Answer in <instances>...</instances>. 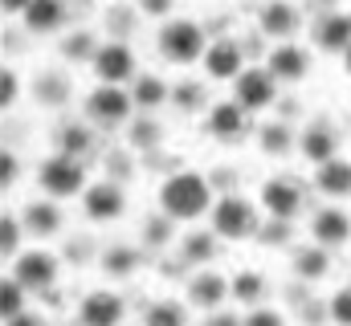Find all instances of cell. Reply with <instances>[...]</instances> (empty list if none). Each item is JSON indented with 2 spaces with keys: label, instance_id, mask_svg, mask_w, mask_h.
Returning a JSON list of instances; mask_svg holds the SVG:
<instances>
[{
  "label": "cell",
  "instance_id": "6da1fadb",
  "mask_svg": "<svg viewBox=\"0 0 351 326\" xmlns=\"http://www.w3.org/2000/svg\"><path fill=\"white\" fill-rule=\"evenodd\" d=\"M213 208V188L200 171H172L164 184H160V212H168L176 225L180 221H196Z\"/></svg>",
  "mask_w": 351,
  "mask_h": 326
},
{
  "label": "cell",
  "instance_id": "7a4b0ae2",
  "mask_svg": "<svg viewBox=\"0 0 351 326\" xmlns=\"http://www.w3.org/2000/svg\"><path fill=\"white\" fill-rule=\"evenodd\" d=\"M262 229V216H258V204L229 192L213 204V233L221 241H254Z\"/></svg>",
  "mask_w": 351,
  "mask_h": 326
},
{
  "label": "cell",
  "instance_id": "3957f363",
  "mask_svg": "<svg viewBox=\"0 0 351 326\" xmlns=\"http://www.w3.org/2000/svg\"><path fill=\"white\" fill-rule=\"evenodd\" d=\"M156 45H160V53L172 62V66H192V62H200L204 58V49H208V37H204V29L196 25V21H188V16H168L164 25H160V33H156Z\"/></svg>",
  "mask_w": 351,
  "mask_h": 326
},
{
  "label": "cell",
  "instance_id": "277c9868",
  "mask_svg": "<svg viewBox=\"0 0 351 326\" xmlns=\"http://www.w3.org/2000/svg\"><path fill=\"white\" fill-rule=\"evenodd\" d=\"M37 184H41V192L45 196H53V200H70V196H78V192H86V163L74 160V155H66V151H53L49 160H41L37 167Z\"/></svg>",
  "mask_w": 351,
  "mask_h": 326
},
{
  "label": "cell",
  "instance_id": "5b68a950",
  "mask_svg": "<svg viewBox=\"0 0 351 326\" xmlns=\"http://www.w3.org/2000/svg\"><path fill=\"white\" fill-rule=\"evenodd\" d=\"M135 110V98L127 86H110V82H98L86 94V114L102 127H123Z\"/></svg>",
  "mask_w": 351,
  "mask_h": 326
},
{
  "label": "cell",
  "instance_id": "8992f818",
  "mask_svg": "<svg viewBox=\"0 0 351 326\" xmlns=\"http://www.w3.org/2000/svg\"><path fill=\"white\" fill-rule=\"evenodd\" d=\"M204 135L217 143H241L250 135V110L241 102H213L204 110Z\"/></svg>",
  "mask_w": 351,
  "mask_h": 326
},
{
  "label": "cell",
  "instance_id": "52a82bcc",
  "mask_svg": "<svg viewBox=\"0 0 351 326\" xmlns=\"http://www.w3.org/2000/svg\"><path fill=\"white\" fill-rule=\"evenodd\" d=\"M90 70H94L98 82H110V86H127V82L139 78L135 74V53L123 41H102L98 53H94V62H90Z\"/></svg>",
  "mask_w": 351,
  "mask_h": 326
},
{
  "label": "cell",
  "instance_id": "ba28073f",
  "mask_svg": "<svg viewBox=\"0 0 351 326\" xmlns=\"http://www.w3.org/2000/svg\"><path fill=\"white\" fill-rule=\"evenodd\" d=\"M274 98H278V78H274L269 70H241V74L233 78V102H241L250 114L269 110Z\"/></svg>",
  "mask_w": 351,
  "mask_h": 326
},
{
  "label": "cell",
  "instance_id": "9c48e42d",
  "mask_svg": "<svg viewBox=\"0 0 351 326\" xmlns=\"http://www.w3.org/2000/svg\"><path fill=\"white\" fill-rule=\"evenodd\" d=\"M12 277L25 286V290H49L58 281V257L45 253V249H25L16 253L12 261Z\"/></svg>",
  "mask_w": 351,
  "mask_h": 326
},
{
  "label": "cell",
  "instance_id": "30bf717a",
  "mask_svg": "<svg viewBox=\"0 0 351 326\" xmlns=\"http://www.w3.org/2000/svg\"><path fill=\"white\" fill-rule=\"evenodd\" d=\"M82 212H86L94 225H106V221H119L127 212V196L114 179H98L82 192Z\"/></svg>",
  "mask_w": 351,
  "mask_h": 326
},
{
  "label": "cell",
  "instance_id": "8fae6325",
  "mask_svg": "<svg viewBox=\"0 0 351 326\" xmlns=\"http://www.w3.org/2000/svg\"><path fill=\"white\" fill-rule=\"evenodd\" d=\"M258 204H262L269 216H286V221H294L298 212H302V188L294 184V179H286V175H269L262 184V192H258Z\"/></svg>",
  "mask_w": 351,
  "mask_h": 326
},
{
  "label": "cell",
  "instance_id": "7c38bea8",
  "mask_svg": "<svg viewBox=\"0 0 351 326\" xmlns=\"http://www.w3.org/2000/svg\"><path fill=\"white\" fill-rule=\"evenodd\" d=\"M204 74L213 82H233L241 70H245V49L237 45V41H229V37H217L208 49H204Z\"/></svg>",
  "mask_w": 351,
  "mask_h": 326
},
{
  "label": "cell",
  "instance_id": "4fadbf2b",
  "mask_svg": "<svg viewBox=\"0 0 351 326\" xmlns=\"http://www.w3.org/2000/svg\"><path fill=\"white\" fill-rule=\"evenodd\" d=\"M265 70L278 82H302L311 74V53L294 41H274V49L265 53Z\"/></svg>",
  "mask_w": 351,
  "mask_h": 326
},
{
  "label": "cell",
  "instance_id": "5bb4252c",
  "mask_svg": "<svg viewBox=\"0 0 351 326\" xmlns=\"http://www.w3.org/2000/svg\"><path fill=\"white\" fill-rule=\"evenodd\" d=\"M302 25V12L294 8V0H265L258 12V29L269 41H290Z\"/></svg>",
  "mask_w": 351,
  "mask_h": 326
},
{
  "label": "cell",
  "instance_id": "9a60e30c",
  "mask_svg": "<svg viewBox=\"0 0 351 326\" xmlns=\"http://www.w3.org/2000/svg\"><path fill=\"white\" fill-rule=\"evenodd\" d=\"M123 298L110 290H90L78 302V326H119L123 323Z\"/></svg>",
  "mask_w": 351,
  "mask_h": 326
},
{
  "label": "cell",
  "instance_id": "2e32d148",
  "mask_svg": "<svg viewBox=\"0 0 351 326\" xmlns=\"http://www.w3.org/2000/svg\"><path fill=\"white\" fill-rule=\"evenodd\" d=\"M184 294H188V306H196V310H217V306L229 298V277L217 273V269H200V273L188 277Z\"/></svg>",
  "mask_w": 351,
  "mask_h": 326
},
{
  "label": "cell",
  "instance_id": "e0dca14e",
  "mask_svg": "<svg viewBox=\"0 0 351 326\" xmlns=\"http://www.w3.org/2000/svg\"><path fill=\"white\" fill-rule=\"evenodd\" d=\"M311 41L323 53H339L343 58L351 49V12H327V16H319L315 29H311Z\"/></svg>",
  "mask_w": 351,
  "mask_h": 326
},
{
  "label": "cell",
  "instance_id": "ac0fdd59",
  "mask_svg": "<svg viewBox=\"0 0 351 326\" xmlns=\"http://www.w3.org/2000/svg\"><path fill=\"white\" fill-rule=\"evenodd\" d=\"M311 241L327 244V249H339V244L351 241V216L339 208V204H331V208H319L315 216H311Z\"/></svg>",
  "mask_w": 351,
  "mask_h": 326
},
{
  "label": "cell",
  "instance_id": "d6986e66",
  "mask_svg": "<svg viewBox=\"0 0 351 326\" xmlns=\"http://www.w3.org/2000/svg\"><path fill=\"white\" fill-rule=\"evenodd\" d=\"M298 151H302V160L306 163H327L339 155V139H335V131L327 127V123H311L302 135H298Z\"/></svg>",
  "mask_w": 351,
  "mask_h": 326
},
{
  "label": "cell",
  "instance_id": "ffe728a7",
  "mask_svg": "<svg viewBox=\"0 0 351 326\" xmlns=\"http://www.w3.org/2000/svg\"><path fill=\"white\" fill-rule=\"evenodd\" d=\"M290 269H294V277H302V281H323L327 273H331V249L327 244H298L294 249V257H290Z\"/></svg>",
  "mask_w": 351,
  "mask_h": 326
},
{
  "label": "cell",
  "instance_id": "44dd1931",
  "mask_svg": "<svg viewBox=\"0 0 351 326\" xmlns=\"http://www.w3.org/2000/svg\"><path fill=\"white\" fill-rule=\"evenodd\" d=\"M315 188L323 196H331V200H348L351 196V160L335 155V160L319 163L315 167Z\"/></svg>",
  "mask_w": 351,
  "mask_h": 326
},
{
  "label": "cell",
  "instance_id": "7402d4cb",
  "mask_svg": "<svg viewBox=\"0 0 351 326\" xmlns=\"http://www.w3.org/2000/svg\"><path fill=\"white\" fill-rule=\"evenodd\" d=\"M21 225H25V233H33V237H58L62 233V208H58V200L49 196V200H33L25 212H21Z\"/></svg>",
  "mask_w": 351,
  "mask_h": 326
},
{
  "label": "cell",
  "instance_id": "603a6c76",
  "mask_svg": "<svg viewBox=\"0 0 351 326\" xmlns=\"http://www.w3.org/2000/svg\"><path fill=\"white\" fill-rule=\"evenodd\" d=\"M29 33H58L66 25V0H29V8L21 12Z\"/></svg>",
  "mask_w": 351,
  "mask_h": 326
},
{
  "label": "cell",
  "instance_id": "cb8c5ba5",
  "mask_svg": "<svg viewBox=\"0 0 351 326\" xmlns=\"http://www.w3.org/2000/svg\"><path fill=\"white\" fill-rule=\"evenodd\" d=\"M131 98H135V106L147 114V110L164 106V102L172 98V90H168V82L160 78V74H139V78L131 82Z\"/></svg>",
  "mask_w": 351,
  "mask_h": 326
},
{
  "label": "cell",
  "instance_id": "d4e9b609",
  "mask_svg": "<svg viewBox=\"0 0 351 326\" xmlns=\"http://www.w3.org/2000/svg\"><path fill=\"white\" fill-rule=\"evenodd\" d=\"M139 265H143V253L131 244H106L102 249V273L106 277H131Z\"/></svg>",
  "mask_w": 351,
  "mask_h": 326
},
{
  "label": "cell",
  "instance_id": "484cf974",
  "mask_svg": "<svg viewBox=\"0 0 351 326\" xmlns=\"http://www.w3.org/2000/svg\"><path fill=\"white\" fill-rule=\"evenodd\" d=\"M229 298L241 302V306H258L265 298V277L258 269H237V273L229 277Z\"/></svg>",
  "mask_w": 351,
  "mask_h": 326
},
{
  "label": "cell",
  "instance_id": "4316f807",
  "mask_svg": "<svg viewBox=\"0 0 351 326\" xmlns=\"http://www.w3.org/2000/svg\"><path fill=\"white\" fill-rule=\"evenodd\" d=\"M258 147L265 155H290L298 147V139H294L290 123H265V127H258Z\"/></svg>",
  "mask_w": 351,
  "mask_h": 326
},
{
  "label": "cell",
  "instance_id": "83f0119b",
  "mask_svg": "<svg viewBox=\"0 0 351 326\" xmlns=\"http://www.w3.org/2000/svg\"><path fill=\"white\" fill-rule=\"evenodd\" d=\"M217 233L213 229H192L184 241H180V253H184V261H192V265H204V261H213L217 257Z\"/></svg>",
  "mask_w": 351,
  "mask_h": 326
},
{
  "label": "cell",
  "instance_id": "f1b7e54d",
  "mask_svg": "<svg viewBox=\"0 0 351 326\" xmlns=\"http://www.w3.org/2000/svg\"><path fill=\"white\" fill-rule=\"evenodd\" d=\"M58 151H66V155H74V160H86L90 151H94V135H90L82 123H66V127L58 131Z\"/></svg>",
  "mask_w": 351,
  "mask_h": 326
},
{
  "label": "cell",
  "instance_id": "f546056e",
  "mask_svg": "<svg viewBox=\"0 0 351 326\" xmlns=\"http://www.w3.org/2000/svg\"><path fill=\"white\" fill-rule=\"evenodd\" d=\"M143 326H188V310L172 298H160L143 310Z\"/></svg>",
  "mask_w": 351,
  "mask_h": 326
},
{
  "label": "cell",
  "instance_id": "4dcf8cb0",
  "mask_svg": "<svg viewBox=\"0 0 351 326\" xmlns=\"http://www.w3.org/2000/svg\"><path fill=\"white\" fill-rule=\"evenodd\" d=\"M172 102H176V110H184V114L208 110V94H204L200 82H176L172 86Z\"/></svg>",
  "mask_w": 351,
  "mask_h": 326
},
{
  "label": "cell",
  "instance_id": "1f68e13d",
  "mask_svg": "<svg viewBox=\"0 0 351 326\" xmlns=\"http://www.w3.org/2000/svg\"><path fill=\"white\" fill-rule=\"evenodd\" d=\"M127 143H131V147H139V151H143V147L152 151V147H160V143H164V127H160L156 118H147V114H143V118H135V123H131Z\"/></svg>",
  "mask_w": 351,
  "mask_h": 326
},
{
  "label": "cell",
  "instance_id": "d6a6232c",
  "mask_svg": "<svg viewBox=\"0 0 351 326\" xmlns=\"http://www.w3.org/2000/svg\"><path fill=\"white\" fill-rule=\"evenodd\" d=\"M290 237H294V225H290L286 216H269L262 229H258L254 241L265 244V249H278V244H290Z\"/></svg>",
  "mask_w": 351,
  "mask_h": 326
},
{
  "label": "cell",
  "instance_id": "836d02e7",
  "mask_svg": "<svg viewBox=\"0 0 351 326\" xmlns=\"http://www.w3.org/2000/svg\"><path fill=\"white\" fill-rule=\"evenodd\" d=\"M66 94H70V82L62 78V74H41L37 78V102L41 106H62Z\"/></svg>",
  "mask_w": 351,
  "mask_h": 326
},
{
  "label": "cell",
  "instance_id": "e575fe53",
  "mask_svg": "<svg viewBox=\"0 0 351 326\" xmlns=\"http://www.w3.org/2000/svg\"><path fill=\"white\" fill-rule=\"evenodd\" d=\"M172 225L176 221L168 216V212L143 221V244H147V249H164V244H172Z\"/></svg>",
  "mask_w": 351,
  "mask_h": 326
},
{
  "label": "cell",
  "instance_id": "d590c367",
  "mask_svg": "<svg viewBox=\"0 0 351 326\" xmlns=\"http://www.w3.org/2000/svg\"><path fill=\"white\" fill-rule=\"evenodd\" d=\"M21 310H25V286L16 277H4L0 281V314L4 318H16Z\"/></svg>",
  "mask_w": 351,
  "mask_h": 326
},
{
  "label": "cell",
  "instance_id": "8d00e7d4",
  "mask_svg": "<svg viewBox=\"0 0 351 326\" xmlns=\"http://www.w3.org/2000/svg\"><path fill=\"white\" fill-rule=\"evenodd\" d=\"M62 53H66L70 62H94L98 41H94L90 33H70V37H66V45H62Z\"/></svg>",
  "mask_w": 351,
  "mask_h": 326
},
{
  "label": "cell",
  "instance_id": "74e56055",
  "mask_svg": "<svg viewBox=\"0 0 351 326\" xmlns=\"http://www.w3.org/2000/svg\"><path fill=\"white\" fill-rule=\"evenodd\" d=\"M327 318H331L335 326H351V286H343V290L331 294V302H327Z\"/></svg>",
  "mask_w": 351,
  "mask_h": 326
},
{
  "label": "cell",
  "instance_id": "f35d334b",
  "mask_svg": "<svg viewBox=\"0 0 351 326\" xmlns=\"http://www.w3.org/2000/svg\"><path fill=\"white\" fill-rule=\"evenodd\" d=\"M21 229H25V225H16L12 216H0V253H4L8 261L21 253Z\"/></svg>",
  "mask_w": 351,
  "mask_h": 326
},
{
  "label": "cell",
  "instance_id": "ab89813d",
  "mask_svg": "<svg viewBox=\"0 0 351 326\" xmlns=\"http://www.w3.org/2000/svg\"><path fill=\"white\" fill-rule=\"evenodd\" d=\"M245 326H286V318H282V310H269V306H254V310L245 314Z\"/></svg>",
  "mask_w": 351,
  "mask_h": 326
},
{
  "label": "cell",
  "instance_id": "60d3db41",
  "mask_svg": "<svg viewBox=\"0 0 351 326\" xmlns=\"http://www.w3.org/2000/svg\"><path fill=\"white\" fill-rule=\"evenodd\" d=\"M16 94H21V82H16V74H12V70H0V106L8 110V106L16 102Z\"/></svg>",
  "mask_w": 351,
  "mask_h": 326
},
{
  "label": "cell",
  "instance_id": "b9f144b4",
  "mask_svg": "<svg viewBox=\"0 0 351 326\" xmlns=\"http://www.w3.org/2000/svg\"><path fill=\"white\" fill-rule=\"evenodd\" d=\"M176 8V0H139V12H147V16H160V21H168Z\"/></svg>",
  "mask_w": 351,
  "mask_h": 326
},
{
  "label": "cell",
  "instance_id": "7bdbcfd3",
  "mask_svg": "<svg viewBox=\"0 0 351 326\" xmlns=\"http://www.w3.org/2000/svg\"><path fill=\"white\" fill-rule=\"evenodd\" d=\"M16 175H21V167H16V160H12V151H4V155H0V184H4V188H12V179H16Z\"/></svg>",
  "mask_w": 351,
  "mask_h": 326
},
{
  "label": "cell",
  "instance_id": "ee69618b",
  "mask_svg": "<svg viewBox=\"0 0 351 326\" xmlns=\"http://www.w3.org/2000/svg\"><path fill=\"white\" fill-rule=\"evenodd\" d=\"M204 326H245V318H237V314H229V310H208Z\"/></svg>",
  "mask_w": 351,
  "mask_h": 326
},
{
  "label": "cell",
  "instance_id": "f6af8a7d",
  "mask_svg": "<svg viewBox=\"0 0 351 326\" xmlns=\"http://www.w3.org/2000/svg\"><path fill=\"white\" fill-rule=\"evenodd\" d=\"M4 326H45L37 314H29V310H21L16 318H4Z\"/></svg>",
  "mask_w": 351,
  "mask_h": 326
},
{
  "label": "cell",
  "instance_id": "bcb514c9",
  "mask_svg": "<svg viewBox=\"0 0 351 326\" xmlns=\"http://www.w3.org/2000/svg\"><path fill=\"white\" fill-rule=\"evenodd\" d=\"M0 8H4V12H25L29 0H0Z\"/></svg>",
  "mask_w": 351,
  "mask_h": 326
},
{
  "label": "cell",
  "instance_id": "7dc6e473",
  "mask_svg": "<svg viewBox=\"0 0 351 326\" xmlns=\"http://www.w3.org/2000/svg\"><path fill=\"white\" fill-rule=\"evenodd\" d=\"M343 70H348V78H351V49L343 53Z\"/></svg>",
  "mask_w": 351,
  "mask_h": 326
}]
</instances>
